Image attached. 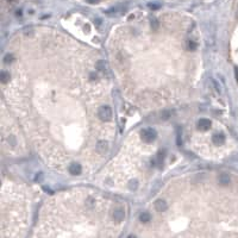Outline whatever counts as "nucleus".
I'll list each match as a JSON object with an SVG mask.
<instances>
[{"instance_id": "obj_14", "label": "nucleus", "mask_w": 238, "mask_h": 238, "mask_svg": "<svg viewBox=\"0 0 238 238\" xmlns=\"http://www.w3.org/2000/svg\"><path fill=\"white\" fill-rule=\"evenodd\" d=\"M176 130H178V133H176V135H178V136H176V143H178V145H181V144H182V138H181V137H182V136H181V135H182V130H181V127H178Z\"/></svg>"}, {"instance_id": "obj_1", "label": "nucleus", "mask_w": 238, "mask_h": 238, "mask_svg": "<svg viewBox=\"0 0 238 238\" xmlns=\"http://www.w3.org/2000/svg\"><path fill=\"white\" fill-rule=\"evenodd\" d=\"M140 138L144 143H152L157 138V132L152 127H146L140 131Z\"/></svg>"}, {"instance_id": "obj_12", "label": "nucleus", "mask_w": 238, "mask_h": 238, "mask_svg": "<svg viewBox=\"0 0 238 238\" xmlns=\"http://www.w3.org/2000/svg\"><path fill=\"white\" fill-rule=\"evenodd\" d=\"M197 48H198V43L197 42H194L193 39H188L187 41V49L188 50L194 51V50H197Z\"/></svg>"}, {"instance_id": "obj_21", "label": "nucleus", "mask_w": 238, "mask_h": 238, "mask_svg": "<svg viewBox=\"0 0 238 238\" xmlns=\"http://www.w3.org/2000/svg\"><path fill=\"white\" fill-rule=\"evenodd\" d=\"M42 179H43V173H38V174L35 176V180H36L37 182H39Z\"/></svg>"}, {"instance_id": "obj_19", "label": "nucleus", "mask_w": 238, "mask_h": 238, "mask_svg": "<svg viewBox=\"0 0 238 238\" xmlns=\"http://www.w3.org/2000/svg\"><path fill=\"white\" fill-rule=\"evenodd\" d=\"M161 118H162L163 120L169 119V118H170V111H163L162 114H161Z\"/></svg>"}, {"instance_id": "obj_2", "label": "nucleus", "mask_w": 238, "mask_h": 238, "mask_svg": "<svg viewBox=\"0 0 238 238\" xmlns=\"http://www.w3.org/2000/svg\"><path fill=\"white\" fill-rule=\"evenodd\" d=\"M98 116L103 122H110L112 119V108L107 105H104L99 108Z\"/></svg>"}, {"instance_id": "obj_15", "label": "nucleus", "mask_w": 238, "mask_h": 238, "mask_svg": "<svg viewBox=\"0 0 238 238\" xmlns=\"http://www.w3.org/2000/svg\"><path fill=\"white\" fill-rule=\"evenodd\" d=\"M97 68H98L99 70H105V69H106V62H105L104 60L98 61V63H97Z\"/></svg>"}, {"instance_id": "obj_11", "label": "nucleus", "mask_w": 238, "mask_h": 238, "mask_svg": "<svg viewBox=\"0 0 238 238\" xmlns=\"http://www.w3.org/2000/svg\"><path fill=\"white\" fill-rule=\"evenodd\" d=\"M139 219H140V221H143V223H148V221L151 220V215H150L149 212H142V213L139 214Z\"/></svg>"}, {"instance_id": "obj_22", "label": "nucleus", "mask_w": 238, "mask_h": 238, "mask_svg": "<svg viewBox=\"0 0 238 238\" xmlns=\"http://www.w3.org/2000/svg\"><path fill=\"white\" fill-rule=\"evenodd\" d=\"M86 1H87L88 4H98L100 0H86Z\"/></svg>"}, {"instance_id": "obj_9", "label": "nucleus", "mask_w": 238, "mask_h": 238, "mask_svg": "<svg viewBox=\"0 0 238 238\" xmlns=\"http://www.w3.org/2000/svg\"><path fill=\"white\" fill-rule=\"evenodd\" d=\"M155 208H156V211L163 212V211H166V210L168 208V205H167V202H166L164 200L158 199V200L155 201Z\"/></svg>"}, {"instance_id": "obj_18", "label": "nucleus", "mask_w": 238, "mask_h": 238, "mask_svg": "<svg viewBox=\"0 0 238 238\" xmlns=\"http://www.w3.org/2000/svg\"><path fill=\"white\" fill-rule=\"evenodd\" d=\"M148 7L151 9V10H158V9L161 7V5H160V4H155V3H149V4H148Z\"/></svg>"}, {"instance_id": "obj_7", "label": "nucleus", "mask_w": 238, "mask_h": 238, "mask_svg": "<svg viewBox=\"0 0 238 238\" xmlns=\"http://www.w3.org/2000/svg\"><path fill=\"white\" fill-rule=\"evenodd\" d=\"M124 218H125V211H124L123 208H117V210H114V212H113V219H114L117 223L123 221Z\"/></svg>"}, {"instance_id": "obj_10", "label": "nucleus", "mask_w": 238, "mask_h": 238, "mask_svg": "<svg viewBox=\"0 0 238 238\" xmlns=\"http://www.w3.org/2000/svg\"><path fill=\"white\" fill-rule=\"evenodd\" d=\"M219 182H220V185L226 186V185L230 182V176H229L227 174H220V176H219Z\"/></svg>"}, {"instance_id": "obj_4", "label": "nucleus", "mask_w": 238, "mask_h": 238, "mask_svg": "<svg viewBox=\"0 0 238 238\" xmlns=\"http://www.w3.org/2000/svg\"><path fill=\"white\" fill-rule=\"evenodd\" d=\"M225 135L223 133V132H217V133H214L213 136H212V142H213V144H215V145H221V144H224L225 143Z\"/></svg>"}, {"instance_id": "obj_8", "label": "nucleus", "mask_w": 238, "mask_h": 238, "mask_svg": "<svg viewBox=\"0 0 238 238\" xmlns=\"http://www.w3.org/2000/svg\"><path fill=\"white\" fill-rule=\"evenodd\" d=\"M164 157H166V151H164V150L160 151V152H158V155H157V157H156V160L152 162V166L161 167L162 163H163V161H164Z\"/></svg>"}, {"instance_id": "obj_17", "label": "nucleus", "mask_w": 238, "mask_h": 238, "mask_svg": "<svg viewBox=\"0 0 238 238\" xmlns=\"http://www.w3.org/2000/svg\"><path fill=\"white\" fill-rule=\"evenodd\" d=\"M137 187H138V182H137L136 180H133V181H131V182L129 183V188H130L131 191H136Z\"/></svg>"}, {"instance_id": "obj_3", "label": "nucleus", "mask_w": 238, "mask_h": 238, "mask_svg": "<svg viewBox=\"0 0 238 238\" xmlns=\"http://www.w3.org/2000/svg\"><path fill=\"white\" fill-rule=\"evenodd\" d=\"M197 126L200 131H207L210 127H211V120L210 119H206V118H201L198 120L197 123Z\"/></svg>"}, {"instance_id": "obj_6", "label": "nucleus", "mask_w": 238, "mask_h": 238, "mask_svg": "<svg viewBox=\"0 0 238 238\" xmlns=\"http://www.w3.org/2000/svg\"><path fill=\"white\" fill-rule=\"evenodd\" d=\"M107 149H108V144H107L106 140H99V142L97 143L95 150H97L98 154H106Z\"/></svg>"}, {"instance_id": "obj_13", "label": "nucleus", "mask_w": 238, "mask_h": 238, "mask_svg": "<svg viewBox=\"0 0 238 238\" xmlns=\"http://www.w3.org/2000/svg\"><path fill=\"white\" fill-rule=\"evenodd\" d=\"M150 26L152 30H158V28H160V22H158L156 18H151L150 19Z\"/></svg>"}, {"instance_id": "obj_16", "label": "nucleus", "mask_w": 238, "mask_h": 238, "mask_svg": "<svg viewBox=\"0 0 238 238\" xmlns=\"http://www.w3.org/2000/svg\"><path fill=\"white\" fill-rule=\"evenodd\" d=\"M9 79H10V74L6 73V71H3V73H1V82H3V84H6V82L9 81Z\"/></svg>"}, {"instance_id": "obj_20", "label": "nucleus", "mask_w": 238, "mask_h": 238, "mask_svg": "<svg viewBox=\"0 0 238 238\" xmlns=\"http://www.w3.org/2000/svg\"><path fill=\"white\" fill-rule=\"evenodd\" d=\"M4 61H5V63H10V62L13 61V56H12V55H6Z\"/></svg>"}, {"instance_id": "obj_23", "label": "nucleus", "mask_w": 238, "mask_h": 238, "mask_svg": "<svg viewBox=\"0 0 238 238\" xmlns=\"http://www.w3.org/2000/svg\"><path fill=\"white\" fill-rule=\"evenodd\" d=\"M236 76H237V80H238V68H236Z\"/></svg>"}, {"instance_id": "obj_5", "label": "nucleus", "mask_w": 238, "mask_h": 238, "mask_svg": "<svg viewBox=\"0 0 238 238\" xmlns=\"http://www.w3.org/2000/svg\"><path fill=\"white\" fill-rule=\"evenodd\" d=\"M69 173L71 175H80L82 173V167L80 163H71L69 166Z\"/></svg>"}]
</instances>
